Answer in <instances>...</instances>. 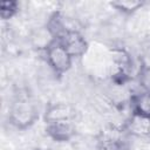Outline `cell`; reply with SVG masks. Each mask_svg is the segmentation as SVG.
<instances>
[{"label":"cell","mask_w":150,"mask_h":150,"mask_svg":"<svg viewBox=\"0 0 150 150\" xmlns=\"http://www.w3.org/2000/svg\"><path fill=\"white\" fill-rule=\"evenodd\" d=\"M40 111L36 103L26 96L16 97L8 108V121L18 130L32 128L39 120Z\"/></svg>","instance_id":"6da1fadb"},{"label":"cell","mask_w":150,"mask_h":150,"mask_svg":"<svg viewBox=\"0 0 150 150\" xmlns=\"http://www.w3.org/2000/svg\"><path fill=\"white\" fill-rule=\"evenodd\" d=\"M43 53L49 68L56 76L61 77L70 70L74 59L60 42V40L53 39L43 49Z\"/></svg>","instance_id":"7a4b0ae2"},{"label":"cell","mask_w":150,"mask_h":150,"mask_svg":"<svg viewBox=\"0 0 150 150\" xmlns=\"http://www.w3.org/2000/svg\"><path fill=\"white\" fill-rule=\"evenodd\" d=\"M132 59L123 48L111 49V79L117 84H123L130 79Z\"/></svg>","instance_id":"3957f363"},{"label":"cell","mask_w":150,"mask_h":150,"mask_svg":"<svg viewBox=\"0 0 150 150\" xmlns=\"http://www.w3.org/2000/svg\"><path fill=\"white\" fill-rule=\"evenodd\" d=\"M128 135L122 127H107L97 136L100 150H125Z\"/></svg>","instance_id":"277c9868"},{"label":"cell","mask_w":150,"mask_h":150,"mask_svg":"<svg viewBox=\"0 0 150 150\" xmlns=\"http://www.w3.org/2000/svg\"><path fill=\"white\" fill-rule=\"evenodd\" d=\"M77 116L76 108L67 102H49L43 111L45 124L75 121Z\"/></svg>","instance_id":"5b68a950"},{"label":"cell","mask_w":150,"mask_h":150,"mask_svg":"<svg viewBox=\"0 0 150 150\" xmlns=\"http://www.w3.org/2000/svg\"><path fill=\"white\" fill-rule=\"evenodd\" d=\"M56 40H60V42L64 46V48L68 50L73 59H80L84 56L89 48L88 41L83 36V34L76 28L68 29L60 39Z\"/></svg>","instance_id":"8992f818"},{"label":"cell","mask_w":150,"mask_h":150,"mask_svg":"<svg viewBox=\"0 0 150 150\" xmlns=\"http://www.w3.org/2000/svg\"><path fill=\"white\" fill-rule=\"evenodd\" d=\"M45 132L50 139H53L56 143L69 142L76 135L75 121L45 124Z\"/></svg>","instance_id":"52a82bcc"},{"label":"cell","mask_w":150,"mask_h":150,"mask_svg":"<svg viewBox=\"0 0 150 150\" xmlns=\"http://www.w3.org/2000/svg\"><path fill=\"white\" fill-rule=\"evenodd\" d=\"M128 136L134 137H148L150 136V118L138 115L136 112H130L121 125Z\"/></svg>","instance_id":"ba28073f"},{"label":"cell","mask_w":150,"mask_h":150,"mask_svg":"<svg viewBox=\"0 0 150 150\" xmlns=\"http://www.w3.org/2000/svg\"><path fill=\"white\" fill-rule=\"evenodd\" d=\"M130 108L131 112H136L150 118V94L141 90L139 93L131 95Z\"/></svg>","instance_id":"9c48e42d"},{"label":"cell","mask_w":150,"mask_h":150,"mask_svg":"<svg viewBox=\"0 0 150 150\" xmlns=\"http://www.w3.org/2000/svg\"><path fill=\"white\" fill-rule=\"evenodd\" d=\"M109 5L116 9L117 12L124 14V15H131L136 12H138L143 6L144 1H137V0H117V1H110Z\"/></svg>","instance_id":"30bf717a"},{"label":"cell","mask_w":150,"mask_h":150,"mask_svg":"<svg viewBox=\"0 0 150 150\" xmlns=\"http://www.w3.org/2000/svg\"><path fill=\"white\" fill-rule=\"evenodd\" d=\"M19 9H20V5L18 1L15 0L2 1L0 4V16L4 21L11 20L19 13Z\"/></svg>","instance_id":"8fae6325"},{"label":"cell","mask_w":150,"mask_h":150,"mask_svg":"<svg viewBox=\"0 0 150 150\" xmlns=\"http://www.w3.org/2000/svg\"><path fill=\"white\" fill-rule=\"evenodd\" d=\"M138 82L142 91L150 94V66H142L138 71Z\"/></svg>","instance_id":"7c38bea8"},{"label":"cell","mask_w":150,"mask_h":150,"mask_svg":"<svg viewBox=\"0 0 150 150\" xmlns=\"http://www.w3.org/2000/svg\"><path fill=\"white\" fill-rule=\"evenodd\" d=\"M26 150H43L41 148H32V149H26Z\"/></svg>","instance_id":"4fadbf2b"}]
</instances>
